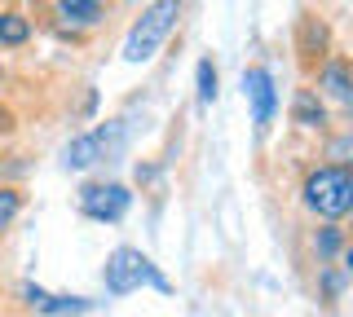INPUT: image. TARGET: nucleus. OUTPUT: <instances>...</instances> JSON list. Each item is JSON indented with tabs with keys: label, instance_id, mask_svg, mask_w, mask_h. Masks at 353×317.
Listing matches in <instances>:
<instances>
[{
	"label": "nucleus",
	"instance_id": "nucleus-1",
	"mask_svg": "<svg viewBox=\"0 0 353 317\" xmlns=\"http://www.w3.org/2000/svg\"><path fill=\"white\" fill-rule=\"evenodd\" d=\"M305 203L309 212L327 216V221H340V216L353 212V172L331 163V168H318L305 177Z\"/></svg>",
	"mask_w": 353,
	"mask_h": 317
},
{
	"label": "nucleus",
	"instance_id": "nucleus-2",
	"mask_svg": "<svg viewBox=\"0 0 353 317\" xmlns=\"http://www.w3.org/2000/svg\"><path fill=\"white\" fill-rule=\"evenodd\" d=\"M176 14H181V0H159V5H150L146 18L132 27V36H128V45H124V58L128 62H146L150 53L163 45V36L176 27Z\"/></svg>",
	"mask_w": 353,
	"mask_h": 317
},
{
	"label": "nucleus",
	"instance_id": "nucleus-3",
	"mask_svg": "<svg viewBox=\"0 0 353 317\" xmlns=\"http://www.w3.org/2000/svg\"><path fill=\"white\" fill-rule=\"evenodd\" d=\"M141 282H154L159 291H168V282L154 273V265L141 256V251H132V247L110 251V260H106V291L110 295H128V291H137Z\"/></svg>",
	"mask_w": 353,
	"mask_h": 317
},
{
	"label": "nucleus",
	"instance_id": "nucleus-4",
	"mask_svg": "<svg viewBox=\"0 0 353 317\" xmlns=\"http://www.w3.org/2000/svg\"><path fill=\"white\" fill-rule=\"evenodd\" d=\"M132 194L124 185H84L80 190V212L93 216V221H119L128 212Z\"/></svg>",
	"mask_w": 353,
	"mask_h": 317
},
{
	"label": "nucleus",
	"instance_id": "nucleus-5",
	"mask_svg": "<svg viewBox=\"0 0 353 317\" xmlns=\"http://www.w3.org/2000/svg\"><path fill=\"white\" fill-rule=\"evenodd\" d=\"M243 93L252 97V124H256V133H265L274 119V106H279V93H274V75L265 67H252L243 71Z\"/></svg>",
	"mask_w": 353,
	"mask_h": 317
},
{
	"label": "nucleus",
	"instance_id": "nucleus-6",
	"mask_svg": "<svg viewBox=\"0 0 353 317\" xmlns=\"http://www.w3.org/2000/svg\"><path fill=\"white\" fill-rule=\"evenodd\" d=\"M102 159V141H97V133H84L75 137L71 146H66V168H88V163Z\"/></svg>",
	"mask_w": 353,
	"mask_h": 317
},
{
	"label": "nucleus",
	"instance_id": "nucleus-7",
	"mask_svg": "<svg viewBox=\"0 0 353 317\" xmlns=\"http://www.w3.org/2000/svg\"><path fill=\"white\" fill-rule=\"evenodd\" d=\"M323 89H327L331 97H340V102H349V106H353V75H349V67L331 62V67L323 71Z\"/></svg>",
	"mask_w": 353,
	"mask_h": 317
},
{
	"label": "nucleus",
	"instance_id": "nucleus-8",
	"mask_svg": "<svg viewBox=\"0 0 353 317\" xmlns=\"http://www.w3.org/2000/svg\"><path fill=\"white\" fill-rule=\"evenodd\" d=\"M88 309H93V300H84V295H49L40 313H49V317H75V313H88Z\"/></svg>",
	"mask_w": 353,
	"mask_h": 317
},
{
	"label": "nucleus",
	"instance_id": "nucleus-9",
	"mask_svg": "<svg viewBox=\"0 0 353 317\" xmlns=\"http://www.w3.org/2000/svg\"><path fill=\"white\" fill-rule=\"evenodd\" d=\"M292 119H296L301 128H323V106H318V97H314V93H296Z\"/></svg>",
	"mask_w": 353,
	"mask_h": 317
},
{
	"label": "nucleus",
	"instance_id": "nucleus-10",
	"mask_svg": "<svg viewBox=\"0 0 353 317\" xmlns=\"http://www.w3.org/2000/svg\"><path fill=\"white\" fill-rule=\"evenodd\" d=\"M62 18H71V23H97L102 18V0H58Z\"/></svg>",
	"mask_w": 353,
	"mask_h": 317
},
{
	"label": "nucleus",
	"instance_id": "nucleus-11",
	"mask_svg": "<svg viewBox=\"0 0 353 317\" xmlns=\"http://www.w3.org/2000/svg\"><path fill=\"white\" fill-rule=\"evenodd\" d=\"M27 36H31L27 18H18V14H0V45H22Z\"/></svg>",
	"mask_w": 353,
	"mask_h": 317
},
{
	"label": "nucleus",
	"instance_id": "nucleus-12",
	"mask_svg": "<svg viewBox=\"0 0 353 317\" xmlns=\"http://www.w3.org/2000/svg\"><path fill=\"white\" fill-rule=\"evenodd\" d=\"M301 49L305 53H323L327 49V27L314 23V18H305V23H301Z\"/></svg>",
	"mask_w": 353,
	"mask_h": 317
},
{
	"label": "nucleus",
	"instance_id": "nucleus-13",
	"mask_svg": "<svg viewBox=\"0 0 353 317\" xmlns=\"http://www.w3.org/2000/svg\"><path fill=\"white\" fill-rule=\"evenodd\" d=\"M199 102H203V106L216 102V67H212V58L199 62Z\"/></svg>",
	"mask_w": 353,
	"mask_h": 317
},
{
	"label": "nucleus",
	"instance_id": "nucleus-14",
	"mask_svg": "<svg viewBox=\"0 0 353 317\" xmlns=\"http://www.w3.org/2000/svg\"><path fill=\"white\" fill-rule=\"evenodd\" d=\"M18 207H22L18 190H0V229H9V221L18 216Z\"/></svg>",
	"mask_w": 353,
	"mask_h": 317
},
{
	"label": "nucleus",
	"instance_id": "nucleus-15",
	"mask_svg": "<svg viewBox=\"0 0 353 317\" xmlns=\"http://www.w3.org/2000/svg\"><path fill=\"white\" fill-rule=\"evenodd\" d=\"M314 247H318V256H336L340 251V229H323V234L314 238Z\"/></svg>",
	"mask_w": 353,
	"mask_h": 317
},
{
	"label": "nucleus",
	"instance_id": "nucleus-16",
	"mask_svg": "<svg viewBox=\"0 0 353 317\" xmlns=\"http://www.w3.org/2000/svg\"><path fill=\"white\" fill-rule=\"evenodd\" d=\"M331 159H345V163H353V133L331 141Z\"/></svg>",
	"mask_w": 353,
	"mask_h": 317
},
{
	"label": "nucleus",
	"instance_id": "nucleus-17",
	"mask_svg": "<svg viewBox=\"0 0 353 317\" xmlns=\"http://www.w3.org/2000/svg\"><path fill=\"white\" fill-rule=\"evenodd\" d=\"M22 295H27V304H31V309H44V300H49V295H44L40 287H22Z\"/></svg>",
	"mask_w": 353,
	"mask_h": 317
},
{
	"label": "nucleus",
	"instance_id": "nucleus-18",
	"mask_svg": "<svg viewBox=\"0 0 353 317\" xmlns=\"http://www.w3.org/2000/svg\"><path fill=\"white\" fill-rule=\"evenodd\" d=\"M9 128H14V115H9L5 106H0V133H9Z\"/></svg>",
	"mask_w": 353,
	"mask_h": 317
},
{
	"label": "nucleus",
	"instance_id": "nucleus-19",
	"mask_svg": "<svg viewBox=\"0 0 353 317\" xmlns=\"http://www.w3.org/2000/svg\"><path fill=\"white\" fill-rule=\"evenodd\" d=\"M345 269H349V273H353V247H349V251H345Z\"/></svg>",
	"mask_w": 353,
	"mask_h": 317
}]
</instances>
